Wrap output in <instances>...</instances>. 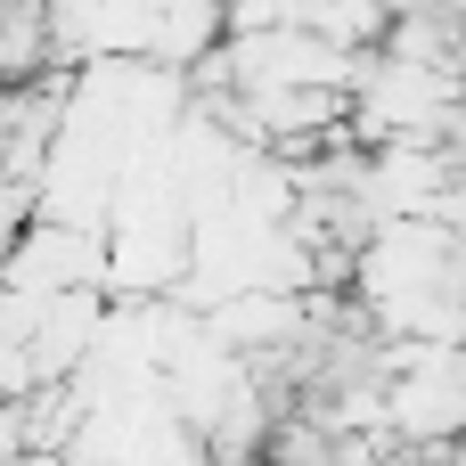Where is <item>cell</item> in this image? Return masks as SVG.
Returning <instances> with one entry per match:
<instances>
[{"label": "cell", "instance_id": "cell-1", "mask_svg": "<svg viewBox=\"0 0 466 466\" xmlns=\"http://www.w3.org/2000/svg\"><path fill=\"white\" fill-rule=\"evenodd\" d=\"M41 41L57 74L98 57L188 74L205 49H221V0H41Z\"/></svg>", "mask_w": 466, "mask_h": 466}]
</instances>
